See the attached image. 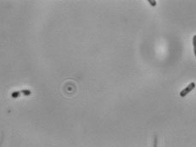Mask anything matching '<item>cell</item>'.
<instances>
[{
    "label": "cell",
    "mask_w": 196,
    "mask_h": 147,
    "mask_svg": "<svg viewBox=\"0 0 196 147\" xmlns=\"http://www.w3.org/2000/svg\"><path fill=\"white\" fill-rule=\"evenodd\" d=\"M195 88V82H192L189 83L186 88H183V89L182 90L181 92H180V94H179V95H180V97H182V98H183V97H185L187 95H189L190 92H192V90Z\"/></svg>",
    "instance_id": "cell-1"
},
{
    "label": "cell",
    "mask_w": 196,
    "mask_h": 147,
    "mask_svg": "<svg viewBox=\"0 0 196 147\" xmlns=\"http://www.w3.org/2000/svg\"><path fill=\"white\" fill-rule=\"evenodd\" d=\"M31 94V92L28 90V89H23V90H21V91H15V92H13L12 93V98L14 99H16V98H19L20 96H27L30 95Z\"/></svg>",
    "instance_id": "cell-2"
},
{
    "label": "cell",
    "mask_w": 196,
    "mask_h": 147,
    "mask_svg": "<svg viewBox=\"0 0 196 147\" xmlns=\"http://www.w3.org/2000/svg\"><path fill=\"white\" fill-rule=\"evenodd\" d=\"M148 2L150 3V4L151 6H155L156 5V1H155V0H149Z\"/></svg>",
    "instance_id": "cell-3"
},
{
    "label": "cell",
    "mask_w": 196,
    "mask_h": 147,
    "mask_svg": "<svg viewBox=\"0 0 196 147\" xmlns=\"http://www.w3.org/2000/svg\"><path fill=\"white\" fill-rule=\"evenodd\" d=\"M157 146V137H155V144H154V147H156Z\"/></svg>",
    "instance_id": "cell-4"
},
{
    "label": "cell",
    "mask_w": 196,
    "mask_h": 147,
    "mask_svg": "<svg viewBox=\"0 0 196 147\" xmlns=\"http://www.w3.org/2000/svg\"><path fill=\"white\" fill-rule=\"evenodd\" d=\"M195 38H196V36L195 35V36H194V38H193V45H194V47L195 46Z\"/></svg>",
    "instance_id": "cell-5"
}]
</instances>
